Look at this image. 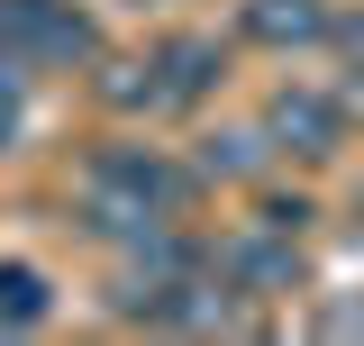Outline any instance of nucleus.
I'll return each instance as SVG.
<instances>
[{
	"label": "nucleus",
	"instance_id": "1",
	"mask_svg": "<svg viewBox=\"0 0 364 346\" xmlns=\"http://www.w3.org/2000/svg\"><path fill=\"white\" fill-rule=\"evenodd\" d=\"M210 273L237 301H291V292H310L301 237H282V228H237L228 246H210Z\"/></svg>",
	"mask_w": 364,
	"mask_h": 346
},
{
	"label": "nucleus",
	"instance_id": "2",
	"mask_svg": "<svg viewBox=\"0 0 364 346\" xmlns=\"http://www.w3.org/2000/svg\"><path fill=\"white\" fill-rule=\"evenodd\" d=\"M91 182H119V192H136L155 219H182L210 182L182 164V155H164V146H128V137H109L100 155H91Z\"/></svg>",
	"mask_w": 364,
	"mask_h": 346
},
{
	"label": "nucleus",
	"instance_id": "3",
	"mask_svg": "<svg viewBox=\"0 0 364 346\" xmlns=\"http://www.w3.org/2000/svg\"><path fill=\"white\" fill-rule=\"evenodd\" d=\"M0 28L28 46L37 73H64V64H91L100 55V19L73 9V0H0Z\"/></svg>",
	"mask_w": 364,
	"mask_h": 346
},
{
	"label": "nucleus",
	"instance_id": "4",
	"mask_svg": "<svg viewBox=\"0 0 364 346\" xmlns=\"http://www.w3.org/2000/svg\"><path fill=\"white\" fill-rule=\"evenodd\" d=\"M264 137H273V155L328 164V155L346 146V110H337V91H318V83H282L264 100Z\"/></svg>",
	"mask_w": 364,
	"mask_h": 346
},
{
	"label": "nucleus",
	"instance_id": "5",
	"mask_svg": "<svg viewBox=\"0 0 364 346\" xmlns=\"http://www.w3.org/2000/svg\"><path fill=\"white\" fill-rule=\"evenodd\" d=\"M155 83H164V110H200V100L228 83V37H210V28L164 37L155 46Z\"/></svg>",
	"mask_w": 364,
	"mask_h": 346
},
{
	"label": "nucleus",
	"instance_id": "6",
	"mask_svg": "<svg viewBox=\"0 0 364 346\" xmlns=\"http://www.w3.org/2000/svg\"><path fill=\"white\" fill-rule=\"evenodd\" d=\"M191 173H200V182H264L273 173L264 119H219V128H200L191 137Z\"/></svg>",
	"mask_w": 364,
	"mask_h": 346
},
{
	"label": "nucleus",
	"instance_id": "7",
	"mask_svg": "<svg viewBox=\"0 0 364 346\" xmlns=\"http://www.w3.org/2000/svg\"><path fill=\"white\" fill-rule=\"evenodd\" d=\"M237 37L273 46V55H301L328 37V0H237Z\"/></svg>",
	"mask_w": 364,
	"mask_h": 346
},
{
	"label": "nucleus",
	"instance_id": "8",
	"mask_svg": "<svg viewBox=\"0 0 364 346\" xmlns=\"http://www.w3.org/2000/svg\"><path fill=\"white\" fill-rule=\"evenodd\" d=\"M91 100L109 110V119H155L164 110V83H155V55H91Z\"/></svg>",
	"mask_w": 364,
	"mask_h": 346
},
{
	"label": "nucleus",
	"instance_id": "9",
	"mask_svg": "<svg viewBox=\"0 0 364 346\" xmlns=\"http://www.w3.org/2000/svg\"><path fill=\"white\" fill-rule=\"evenodd\" d=\"M55 319V283H46L37 264H0V337H28V328H46Z\"/></svg>",
	"mask_w": 364,
	"mask_h": 346
},
{
	"label": "nucleus",
	"instance_id": "10",
	"mask_svg": "<svg viewBox=\"0 0 364 346\" xmlns=\"http://www.w3.org/2000/svg\"><path fill=\"white\" fill-rule=\"evenodd\" d=\"M255 228H282V237H310V228H318V201H310V192H264V201H255Z\"/></svg>",
	"mask_w": 364,
	"mask_h": 346
},
{
	"label": "nucleus",
	"instance_id": "11",
	"mask_svg": "<svg viewBox=\"0 0 364 346\" xmlns=\"http://www.w3.org/2000/svg\"><path fill=\"white\" fill-rule=\"evenodd\" d=\"M28 91H37V64H28V46L0 28V100H28Z\"/></svg>",
	"mask_w": 364,
	"mask_h": 346
},
{
	"label": "nucleus",
	"instance_id": "12",
	"mask_svg": "<svg viewBox=\"0 0 364 346\" xmlns=\"http://www.w3.org/2000/svg\"><path fill=\"white\" fill-rule=\"evenodd\" d=\"M318 46H337V55H346V64L364 73V9H346V19L328 9V37H318Z\"/></svg>",
	"mask_w": 364,
	"mask_h": 346
},
{
	"label": "nucleus",
	"instance_id": "13",
	"mask_svg": "<svg viewBox=\"0 0 364 346\" xmlns=\"http://www.w3.org/2000/svg\"><path fill=\"white\" fill-rule=\"evenodd\" d=\"M318 337H364V301H328L318 310Z\"/></svg>",
	"mask_w": 364,
	"mask_h": 346
},
{
	"label": "nucleus",
	"instance_id": "14",
	"mask_svg": "<svg viewBox=\"0 0 364 346\" xmlns=\"http://www.w3.org/2000/svg\"><path fill=\"white\" fill-rule=\"evenodd\" d=\"M337 110H346V128L364 119V73H346V91H337Z\"/></svg>",
	"mask_w": 364,
	"mask_h": 346
},
{
	"label": "nucleus",
	"instance_id": "15",
	"mask_svg": "<svg viewBox=\"0 0 364 346\" xmlns=\"http://www.w3.org/2000/svg\"><path fill=\"white\" fill-rule=\"evenodd\" d=\"M136 9H146V0H136Z\"/></svg>",
	"mask_w": 364,
	"mask_h": 346
}]
</instances>
